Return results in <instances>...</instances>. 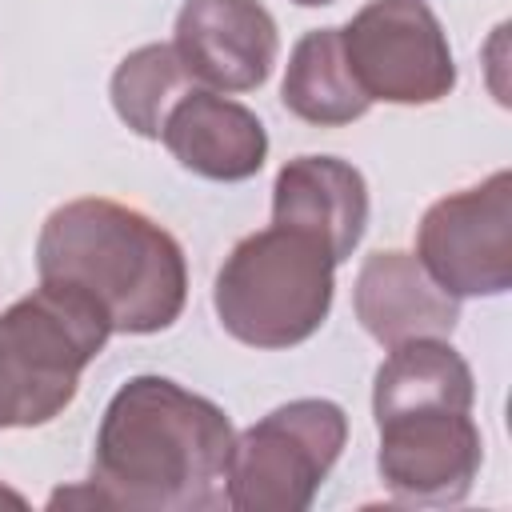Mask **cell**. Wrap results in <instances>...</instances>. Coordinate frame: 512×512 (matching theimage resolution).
<instances>
[{"mask_svg": "<svg viewBox=\"0 0 512 512\" xmlns=\"http://www.w3.org/2000/svg\"><path fill=\"white\" fill-rule=\"evenodd\" d=\"M420 268L456 300L512 288V172L436 200L416 228Z\"/></svg>", "mask_w": 512, "mask_h": 512, "instance_id": "52a82bcc", "label": "cell"}, {"mask_svg": "<svg viewBox=\"0 0 512 512\" xmlns=\"http://www.w3.org/2000/svg\"><path fill=\"white\" fill-rule=\"evenodd\" d=\"M280 100L296 120L316 128L352 124L372 108V100L364 96L344 60L340 28H312L296 40L280 84Z\"/></svg>", "mask_w": 512, "mask_h": 512, "instance_id": "5bb4252c", "label": "cell"}, {"mask_svg": "<svg viewBox=\"0 0 512 512\" xmlns=\"http://www.w3.org/2000/svg\"><path fill=\"white\" fill-rule=\"evenodd\" d=\"M172 48L196 84L252 92L272 76L280 32L260 0H184Z\"/></svg>", "mask_w": 512, "mask_h": 512, "instance_id": "9c48e42d", "label": "cell"}, {"mask_svg": "<svg viewBox=\"0 0 512 512\" xmlns=\"http://www.w3.org/2000/svg\"><path fill=\"white\" fill-rule=\"evenodd\" d=\"M160 140L188 172L216 184L256 176L268 156V132L260 116L212 88L184 92L172 104Z\"/></svg>", "mask_w": 512, "mask_h": 512, "instance_id": "7c38bea8", "label": "cell"}, {"mask_svg": "<svg viewBox=\"0 0 512 512\" xmlns=\"http://www.w3.org/2000/svg\"><path fill=\"white\" fill-rule=\"evenodd\" d=\"M352 308L364 332L384 348H396L404 340H424V336L448 340L452 328L460 324L456 296H448L420 268L416 256L396 252V248L372 252L360 264Z\"/></svg>", "mask_w": 512, "mask_h": 512, "instance_id": "8fae6325", "label": "cell"}, {"mask_svg": "<svg viewBox=\"0 0 512 512\" xmlns=\"http://www.w3.org/2000/svg\"><path fill=\"white\" fill-rule=\"evenodd\" d=\"M292 4H300V8H324V4H336V0H292Z\"/></svg>", "mask_w": 512, "mask_h": 512, "instance_id": "e0dca14e", "label": "cell"}, {"mask_svg": "<svg viewBox=\"0 0 512 512\" xmlns=\"http://www.w3.org/2000/svg\"><path fill=\"white\" fill-rule=\"evenodd\" d=\"M344 60L368 100L436 104L456 88V60L424 0H372L340 28Z\"/></svg>", "mask_w": 512, "mask_h": 512, "instance_id": "8992f818", "label": "cell"}, {"mask_svg": "<svg viewBox=\"0 0 512 512\" xmlns=\"http://www.w3.org/2000/svg\"><path fill=\"white\" fill-rule=\"evenodd\" d=\"M348 440L340 404L304 396L272 408L232 444L228 504L240 512H304Z\"/></svg>", "mask_w": 512, "mask_h": 512, "instance_id": "5b68a950", "label": "cell"}, {"mask_svg": "<svg viewBox=\"0 0 512 512\" xmlns=\"http://www.w3.org/2000/svg\"><path fill=\"white\" fill-rule=\"evenodd\" d=\"M0 504H16V508H24V496H20V492H12V488H4V484H0Z\"/></svg>", "mask_w": 512, "mask_h": 512, "instance_id": "2e32d148", "label": "cell"}, {"mask_svg": "<svg viewBox=\"0 0 512 512\" xmlns=\"http://www.w3.org/2000/svg\"><path fill=\"white\" fill-rule=\"evenodd\" d=\"M336 260L296 228L268 224L244 236L216 272L212 308L248 348H296L332 312Z\"/></svg>", "mask_w": 512, "mask_h": 512, "instance_id": "3957f363", "label": "cell"}, {"mask_svg": "<svg viewBox=\"0 0 512 512\" xmlns=\"http://www.w3.org/2000/svg\"><path fill=\"white\" fill-rule=\"evenodd\" d=\"M476 384L468 360L436 336L404 340L388 352V360L376 368L372 384V416H392L408 408H456L472 412Z\"/></svg>", "mask_w": 512, "mask_h": 512, "instance_id": "4fadbf2b", "label": "cell"}, {"mask_svg": "<svg viewBox=\"0 0 512 512\" xmlns=\"http://www.w3.org/2000/svg\"><path fill=\"white\" fill-rule=\"evenodd\" d=\"M192 88H196V80L188 76V68L180 64L172 44H144L116 64L108 96H112L116 116L136 136L160 140V128H164L172 104Z\"/></svg>", "mask_w": 512, "mask_h": 512, "instance_id": "9a60e30c", "label": "cell"}, {"mask_svg": "<svg viewBox=\"0 0 512 512\" xmlns=\"http://www.w3.org/2000/svg\"><path fill=\"white\" fill-rule=\"evenodd\" d=\"M232 420L168 376H132L104 408L92 492L100 508L212 512L228 504Z\"/></svg>", "mask_w": 512, "mask_h": 512, "instance_id": "6da1fadb", "label": "cell"}, {"mask_svg": "<svg viewBox=\"0 0 512 512\" xmlns=\"http://www.w3.org/2000/svg\"><path fill=\"white\" fill-rule=\"evenodd\" d=\"M376 468L384 488L404 504H460L484 460L472 412L408 408L376 420Z\"/></svg>", "mask_w": 512, "mask_h": 512, "instance_id": "ba28073f", "label": "cell"}, {"mask_svg": "<svg viewBox=\"0 0 512 512\" xmlns=\"http://www.w3.org/2000/svg\"><path fill=\"white\" fill-rule=\"evenodd\" d=\"M40 284L84 296L112 332L152 336L180 320L188 264L180 240L140 208L80 196L48 212L36 236Z\"/></svg>", "mask_w": 512, "mask_h": 512, "instance_id": "7a4b0ae2", "label": "cell"}, {"mask_svg": "<svg viewBox=\"0 0 512 512\" xmlns=\"http://www.w3.org/2000/svg\"><path fill=\"white\" fill-rule=\"evenodd\" d=\"M108 336V320L56 284L8 304L0 312V432L56 420Z\"/></svg>", "mask_w": 512, "mask_h": 512, "instance_id": "277c9868", "label": "cell"}, {"mask_svg": "<svg viewBox=\"0 0 512 512\" xmlns=\"http://www.w3.org/2000/svg\"><path fill=\"white\" fill-rule=\"evenodd\" d=\"M272 224L296 228L328 248L336 264L352 256L368 224V184L336 156H296L276 172Z\"/></svg>", "mask_w": 512, "mask_h": 512, "instance_id": "30bf717a", "label": "cell"}]
</instances>
